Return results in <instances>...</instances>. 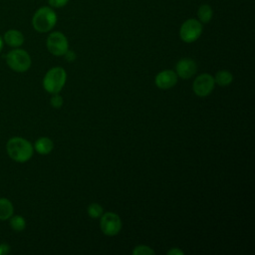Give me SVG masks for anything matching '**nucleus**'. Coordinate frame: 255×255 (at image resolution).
Segmentation results:
<instances>
[{
    "label": "nucleus",
    "mask_w": 255,
    "mask_h": 255,
    "mask_svg": "<svg viewBox=\"0 0 255 255\" xmlns=\"http://www.w3.org/2000/svg\"><path fill=\"white\" fill-rule=\"evenodd\" d=\"M168 255H183L184 252L178 248H172L169 251H167Z\"/></svg>",
    "instance_id": "23"
},
{
    "label": "nucleus",
    "mask_w": 255,
    "mask_h": 255,
    "mask_svg": "<svg viewBox=\"0 0 255 255\" xmlns=\"http://www.w3.org/2000/svg\"><path fill=\"white\" fill-rule=\"evenodd\" d=\"M9 225L15 232H21L26 228V220L21 215H12L9 218Z\"/></svg>",
    "instance_id": "16"
},
{
    "label": "nucleus",
    "mask_w": 255,
    "mask_h": 255,
    "mask_svg": "<svg viewBox=\"0 0 255 255\" xmlns=\"http://www.w3.org/2000/svg\"><path fill=\"white\" fill-rule=\"evenodd\" d=\"M3 41L12 48H19L23 45L25 38L22 32L16 29H10L5 32Z\"/></svg>",
    "instance_id": "11"
},
{
    "label": "nucleus",
    "mask_w": 255,
    "mask_h": 255,
    "mask_svg": "<svg viewBox=\"0 0 255 255\" xmlns=\"http://www.w3.org/2000/svg\"><path fill=\"white\" fill-rule=\"evenodd\" d=\"M6 150L11 159L20 163L28 161L34 153L32 143L20 136L11 137L6 143Z\"/></svg>",
    "instance_id": "1"
},
{
    "label": "nucleus",
    "mask_w": 255,
    "mask_h": 255,
    "mask_svg": "<svg viewBox=\"0 0 255 255\" xmlns=\"http://www.w3.org/2000/svg\"><path fill=\"white\" fill-rule=\"evenodd\" d=\"M202 30V23L195 18H190L181 24L179 29V37L185 43H192L201 36Z\"/></svg>",
    "instance_id": "5"
},
{
    "label": "nucleus",
    "mask_w": 255,
    "mask_h": 255,
    "mask_svg": "<svg viewBox=\"0 0 255 255\" xmlns=\"http://www.w3.org/2000/svg\"><path fill=\"white\" fill-rule=\"evenodd\" d=\"M14 213L12 202L5 197L0 198V220H8Z\"/></svg>",
    "instance_id": "13"
},
{
    "label": "nucleus",
    "mask_w": 255,
    "mask_h": 255,
    "mask_svg": "<svg viewBox=\"0 0 255 255\" xmlns=\"http://www.w3.org/2000/svg\"><path fill=\"white\" fill-rule=\"evenodd\" d=\"M213 17V10L209 4H201L197 10V20L202 23L206 24L209 23Z\"/></svg>",
    "instance_id": "14"
},
{
    "label": "nucleus",
    "mask_w": 255,
    "mask_h": 255,
    "mask_svg": "<svg viewBox=\"0 0 255 255\" xmlns=\"http://www.w3.org/2000/svg\"><path fill=\"white\" fill-rule=\"evenodd\" d=\"M10 245L7 243H0V255H6L10 252Z\"/></svg>",
    "instance_id": "21"
},
{
    "label": "nucleus",
    "mask_w": 255,
    "mask_h": 255,
    "mask_svg": "<svg viewBox=\"0 0 255 255\" xmlns=\"http://www.w3.org/2000/svg\"><path fill=\"white\" fill-rule=\"evenodd\" d=\"M3 45H4V41H3V38L0 36V52L3 49Z\"/></svg>",
    "instance_id": "24"
},
{
    "label": "nucleus",
    "mask_w": 255,
    "mask_h": 255,
    "mask_svg": "<svg viewBox=\"0 0 255 255\" xmlns=\"http://www.w3.org/2000/svg\"><path fill=\"white\" fill-rule=\"evenodd\" d=\"M233 81V76L232 74L227 71V70H220L215 74L214 77V82L221 86V87H225L228 86L229 84H231Z\"/></svg>",
    "instance_id": "15"
},
{
    "label": "nucleus",
    "mask_w": 255,
    "mask_h": 255,
    "mask_svg": "<svg viewBox=\"0 0 255 255\" xmlns=\"http://www.w3.org/2000/svg\"><path fill=\"white\" fill-rule=\"evenodd\" d=\"M155 252L146 245H138L132 250L133 255H153Z\"/></svg>",
    "instance_id": "18"
},
{
    "label": "nucleus",
    "mask_w": 255,
    "mask_h": 255,
    "mask_svg": "<svg viewBox=\"0 0 255 255\" xmlns=\"http://www.w3.org/2000/svg\"><path fill=\"white\" fill-rule=\"evenodd\" d=\"M154 83L161 90L170 89L177 83V75L172 70H163L155 76Z\"/></svg>",
    "instance_id": "10"
},
{
    "label": "nucleus",
    "mask_w": 255,
    "mask_h": 255,
    "mask_svg": "<svg viewBox=\"0 0 255 255\" xmlns=\"http://www.w3.org/2000/svg\"><path fill=\"white\" fill-rule=\"evenodd\" d=\"M50 104L53 108L59 109L63 106V98L61 96H59L58 94H53L52 98L50 99Z\"/></svg>",
    "instance_id": "19"
},
{
    "label": "nucleus",
    "mask_w": 255,
    "mask_h": 255,
    "mask_svg": "<svg viewBox=\"0 0 255 255\" xmlns=\"http://www.w3.org/2000/svg\"><path fill=\"white\" fill-rule=\"evenodd\" d=\"M214 78L209 74H201L193 82L192 89L196 96L207 97L214 89Z\"/></svg>",
    "instance_id": "8"
},
{
    "label": "nucleus",
    "mask_w": 255,
    "mask_h": 255,
    "mask_svg": "<svg viewBox=\"0 0 255 255\" xmlns=\"http://www.w3.org/2000/svg\"><path fill=\"white\" fill-rule=\"evenodd\" d=\"M34 149L39 153V154H49L53 148H54V143L52 141V139H50L49 137L46 136H42L40 138H38L35 143H34Z\"/></svg>",
    "instance_id": "12"
},
{
    "label": "nucleus",
    "mask_w": 255,
    "mask_h": 255,
    "mask_svg": "<svg viewBox=\"0 0 255 255\" xmlns=\"http://www.w3.org/2000/svg\"><path fill=\"white\" fill-rule=\"evenodd\" d=\"M70 0H48L49 6L52 8H62L68 4Z\"/></svg>",
    "instance_id": "20"
},
{
    "label": "nucleus",
    "mask_w": 255,
    "mask_h": 255,
    "mask_svg": "<svg viewBox=\"0 0 255 255\" xmlns=\"http://www.w3.org/2000/svg\"><path fill=\"white\" fill-rule=\"evenodd\" d=\"M66 80V71L61 67H54L46 73L43 79V87L50 94H58L65 86Z\"/></svg>",
    "instance_id": "3"
},
{
    "label": "nucleus",
    "mask_w": 255,
    "mask_h": 255,
    "mask_svg": "<svg viewBox=\"0 0 255 255\" xmlns=\"http://www.w3.org/2000/svg\"><path fill=\"white\" fill-rule=\"evenodd\" d=\"M46 46L48 51L54 56H64L69 50V42L67 37L59 31L49 34L46 40Z\"/></svg>",
    "instance_id": "6"
},
{
    "label": "nucleus",
    "mask_w": 255,
    "mask_h": 255,
    "mask_svg": "<svg viewBox=\"0 0 255 255\" xmlns=\"http://www.w3.org/2000/svg\"><path fill=\"white\" fill-rule=\"evenodd\" d=\"M104 213L103 206L99 203H91L88 206V214L92 218H99Z\"/></svg>",
    "instance_id": "17"
},
{
    "label": "nucleus",
    "mask_w": 255,
    "mask_h": 255,
    "mask_svg": "<svg viewBox=\"0 0 255 255\" xmlns=\"http://www.w3.org/2000/svg\"><path fill=\"white\" fill-rule=\"evenodd\" d=\"M197 71V65L194 60L190 58L180 59L175 66V73L181 79L187 80L195 75Z\"/></svg>",
    "instance_id": "9"
},
{
    "label": "nucleus",
    "mask_w": 255,
    "mask_h": 255,
    "mask_svg": "<svg viewBox=\"0 0 255 255\" xmlns=\"http://www.w3.org/2000/svg\"><path fill=\"white\" fill-rule=\"evenodd\" d=\"M6 63L11 70L17 73H24L30 69L32 60L28 52L23 49L15 48L7 53Z\"/></svg>",
    "instance_id": "4"
},
{
    "label": "nucleus",
    "mask_w": 255,
    "mask_h": 255,
    "mask_svg": "<svg viewBox=\"0 0 255 255\" xmlns=\"http://www.w3.org/2000/svg\"><path fill=\"white\" fill-rule=\"evenodd\" d=\"M57 14L50 6H42L32 17V26L39 33L50 32L57 23Z\"/></svg>",
    "instance_id": "2"
},
{
    "label": "nucleus",
    "mask_w": 255,
    "mask_h": 255,
    "mask_svg": "<svg viewBox=\"0 0 255 255\" xmlns=\"http://www.w3.org/2000/svg\"><path fill=\"white\" fill-rule=\"evenodd\" d=\"M64 56H65V58H66V60L68 61V62H73V61H75L76 60V53L74 52V51H71V50H68L65 54H64Z\"/></svg>",
    "instance_id": "22"
},
{
    "label": "nucleus",
    "mask_w": 255,
    "mask_h": 255,
    "mask_svg": "<svg viewBox=\"0 0 255 255\" xmlns=\"http://www.w3.org/2000/svg\"><path fill=\"white\" fill-rule=\"evenodd\" d=\"M100 226L102 232L107 236H115L122 229V220L115 212H106L101 216Z\"/></svg>",
    "instance_id": "7"
}]
</instances>
